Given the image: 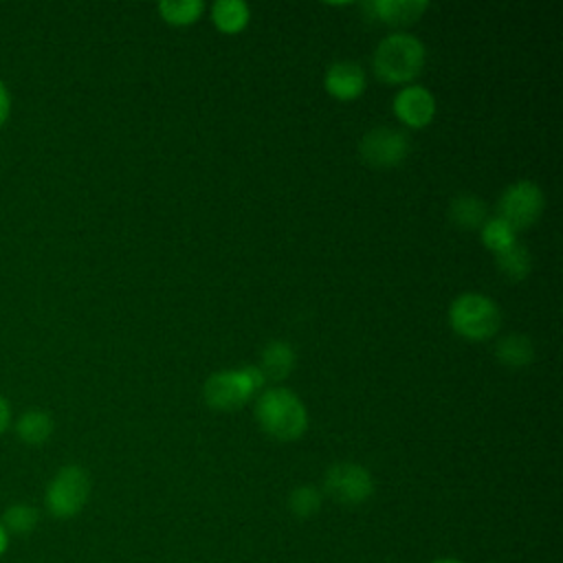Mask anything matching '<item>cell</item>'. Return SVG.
Returning <instances> with one entry per match:
<instances>
[{"instance_id":"277c9868","label":"cell","mask_w":563,"mask_h":563,"mask_svg":"<svg viewBox=\"0 0 563 563\" xmlns=\"http://www.w3.org/2000/svg\"><path fill=\"white\" fill-rule=\"evenodd\" d=\"M264 374L257 365L213 372L202 387L205 402L218 411H235L244 407L264 385Z\"/></svg>"},{"instance_id":"6da1fadb","label":"cell","mask_w":563,"mask_h":563,"mask_svg":"<svg viewBox=\"0 0 563 563\" xmlns=\"http://www.w3.org/2000/svg\"><path fill=\"white\" fill-rule=\"evenodd\" d=\"M255 418L264 433L275 440H299L308 429V411L288 387H268L255 400Z\"/></svg>"},{"instance_id":"7c38bea8","label":"cell","mask_w":563,"mask_h":563,"mask_svg":"<svg viewBox=\"0 0 563 563\" xmlns=\"http://www.w3.org/2000/svg\"><path fill=\"white\" fill-rule=\"evenodd\" d=\"M449 220L462 231H479L488 220V205L473 194H460L449 205Z\"/></svg>"},{"instance_id":"8fae6325","label":"cell","mask_w":563,"mask_h":563,"mask_svg":"<svg viewBox=\"0 0 563 563\" xmlns=\"http://www.w3.org/2000/svg\"><path fill=\"white\" fill-rule=\"evenodd\" d=\"M429 9L427 0H369L363 2V11L369 20L389 24V26H407L418 22Z\"/></svg>"},{"instance_id":"52a82bcc","label":"cell","mask_w":563,"mask_h":563,"mask_svg":"<svg viewBox=\"0 0 563 563\" xmlns=\"http://www.w3.org/2000/svg\"><path fill=\"white\" fill-rule=\"evenodd\" d=\"M545 207V196L534 180H517L508 185L497 200V218L508 222L515 231L532 227Z\"/></svg>"},{"instance_id":"2e32d148","label":"cell","mask_w":563,"mask_h":563,"mask_svg":"<svg viewBox=\"0 0 563 563\" xmlns=\"http://www.w3.org/2000/svg\"><path fill=\"white\" fill-rule=\"evenodd\" d=\"M211 20L220 33L233 35L249 24L251 9L242 0H218L211 7Z\"/></svg>"},{"instance_id":"30bf717a","label":"cell","mask_w":563,"mask_h":563,"mask_svg":"<svg viewBox=\"0 0 563 563\" xmlns=\"http://www.w3.org/2000/svg\"><path fill=\"white\" fill-rule=\"evenodd\" d=\"M367 75L361 64L341 59L328 66L323 75V88L325 92L336 101H354L365 92Z\"/></svg>"},{"instance_id":"ba28073f","label":"cell","mask_w":563,"mask_h":563,"mask_svg":"<svg viewBox=\"0 0 563 563\" xmlns=\"http://www.w3.org/2000/svg\"><path fill=\"white\" fill-rule=\"evenodd\" d=\"M411 152L409 136L398 128L378 125L363 134L358 143V154L365 165L376 169H387L400 165Z\"/></svg>"},{"instance_id":"7402d4cb","label":"cell","mask_w":563,"mask_h":563,"mask_svg":"<svg viewBox=\"0 0 563 563\" xmlns=\"http://www.w3.org/2000/svg\"><path fill=\"white\" fill-rule=\"evenodd\" d=\"M9 112H11V95H9V88L4 86V81L0 79V128L9 119Z\"/></svg>"},{"instance_id":"cb8c5ba5","label":"cell","mask_w":563,"mask_h":563,"mask_svg":"<svg viewBox=\"0 0 563 563\" xmlns=\"http://www.w3.org/2000/svg\"><path fill=\"white\" fill-rule=\"evenodd\" d=\"M9 532L4 530V526L0 523V559L7 554V550H9Z\"/></svg>"},{"instance_id":"d4e9b609","label":"cell","mask_w":563,"mask_h":563,"mask_svg":"<svg viewBox=\"0 0 563 563\" xmlns=\"http://www.w3.org/2000/svg\"><path fill=\"white\" fill-rule=\"evenodd\" d=\"M431 563H464V561H460L455 556H440V559H433Z\"/></svg>"},{"instance_id":"e0dca14e","label":"cell","mask_w":563,"mask_h":563,"mask_svg":"<svg viewBox=\"0 0 563 563\" xmlns=\"http://www.w3.org/2000/svg\"><path fill=\"white\" fill-rule=\"evenodd\" d=\"M0 523L4 526L9 537H26L37 528L40 510L31 504L15 501V504L4 508V512L0 517Z\"/></svg>"},{"instance_id":"ffe728a7","label":"cell","mask_w":563,"mask_h":563,"mask_svg":"<svg viewBox=\"0 0 563 563\" xmlns=\"http://www.w3.org/2000/svg\"><path fill=\"white\" fill-rule=\"evenodd\" d=\"M479 240H482V244L490 251V253H501V251H506V249H510L512 244H517L519 240H517V231L508 224V222H504L501 218H488L484 224H482V229H479Z\"/></svg>"},{"instance_id":"7a4b0ae2","label":"cell","mask_w":563,"mask_h":563,"mask_svg":"<svg viewBox=\"0 0 563 563\" xmlns=\"http://www.w3.org/2000/svg\"><path fill=\"white\" fill-rule=\"evenodd\" d=\"M427 62L424 44L411 33H391L383 37L372 57L374 75L389 86L413 81Z\"/></svg>"},{"instance_id":"44dd1931","label":"cell","mask_w":563,"mask_h":563,"mask_svg":"<svg viewBox=\"0 0 563 563\" xmlns=\"http://www.w3.org/2000/svg\"><path fill=\"white\" fill-rule=\"evenodd\" d=\"M323 501V495L317 486L312 484H299L288 493V510L290 515H295L297 519H310L312 515L319 512Z\"/></svg>"},{"instance_id":"4fadbf2b","label":"cell","mask_w":563,"mask_h":563,"mask_svg":"<svg viewBox=\"0 0 563 563\" xmlns=\"http://www.w3.org/2000/svg\"><path fill=\"white\" fill-rule=\"evenodd\" d=\"M295 361H297V356H295L292 345L288 341L275 339L268 345H264L257 367L264 374V378L279 383L286 376H290V372L295 367Z\"/></svg>"},{"instance_id":"ac0fdd59","label":"cell","mask_w":563,"mask_h":563,"mask_svg":"<svg viewBox=\"0 0 563 563\" xmlns=\"http://www.w3.org/2000/svg\"><path fill=\"white\" fill-rule=\"evenodd\" d=\"M495 262H497V268L499 273L508 279V282H521L528 277L530 268H532V257H530V251L517 242L512 244L510 249L501 251L495 255Z\"/></svg>"},{"instance_id":"8992f818","label":"cell","mask_w":563,"mask_h":563,"mask_svg":"<svg viewBox=\"0 0 563 563\" xmlns=\"http://www.w3.org/2000/svg\"><path fill=\"white\" fill-rule=\"evenodd\" d=\"M372 473L356 462L330 464L323 473V493L341 506H361L374 495Z\"/></svg>"},{"instance_id":"9a60e30c","label":"cell","mask_w":563,"mask_h":563,"mask_svg":"<svg viewBox=\"0 0 563 563\" xmlns=\"http://www.w3.org/2000/svg\"><path fill=\"white\" fill-rule=\"evenodd\" d=\"M495 356L501 365L506 367H512V369H519V367H526L532 363L534 358V345L532 341L521 334V332H510L506 336H501L495 345Z\"/></svg>"},{"instance_id":"d6986e66","label":"cell","mask_w":563,"mask_h":563,"mask_svg":"<svg viewBox=\"0 0 563 563\" xmlns=\"http://www.w3.org/2000/svg\"><path fill=\"white\" fill-rule=\"evenodd\" d=\"M158 13L161 18L172 24V26H189L194 24L202 11H205V2L202 0H165L158 2Z\"/></svg>"},{"instance_id":"9c48e42d","label":"cell","mask_w":563,"mask_h":563,"mask_svg":"<svg viewBox=\"0 0 563 563\" xmlns=\"http://www.w3.org/2000/svg\"><path fill=\"white\" fill-rule=\"evenodd\" d=\"M391 108L407 128H427L435 117V97L424 86L411 84L396 92Z\"/></svg>"},{"instance_id":"5b68a950","label":"cell","mask_w":563,"mask_h":563,"mask_svg":"<svg viewBox=\"0 0 563 563\" xmlns=\"http://www.w3.org/2000/svg\"><path fill=\"white\" fill-rule=\"evenodd\" d=\"M90 499V475L79 464L62 466L44 490V506L55 519L77 517Z\"/></svg>"},{"instance_id":"3957f363","label":"cell","mask_w":563,"mask_h":563,"mask_svg":"<svg viewBox=\"0 0 563 563\" xmlns=\"http://www.w3.org/2000/svg\"><path fill=\"white\" fill-rule=\"evenodd\" d=\"M449 323L466 341H488L501 325V310L484 292H462L449 306Z\"/></svg>"},{"instance_id":"603a6c76","label":"cell","mask_w":563,"mask_h":563,"mask_svg":"<svg viewBox=\"0 0 563 563\" xmlns=\"http://www.w3.org/2000/svg\"><path fill=\"white\" fill-rule=\"evenodd\" d=\"M9 424H11V405H9V400L0 394V435L9 429Z\"/></svg>"},{"instance_id":"5bb4252c","label":"cell","mask_w":563,"mask_h":563,"mask_svg":"<svg viewBox=\"0 0 563 563\" xmlns=\"http://www.w3.org/2000/svg\"><path fill=\"white\" fill-rule=\"evenodd\" d=\"M53 418L44 409H29L15 420V435L29 446H40L53 435Z\"/></svg>"}]
</instances>
